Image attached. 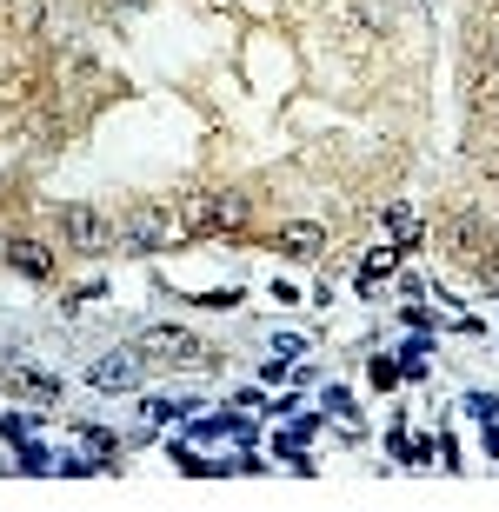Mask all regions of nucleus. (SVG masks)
<instances>
[{
  "label": "nucleus",
  "instance_id": "nucleus-1",
  "mask_svg": "<svg viewBox=\"0 0 499 512\" xmlns=\"http://www.w3.org/2000/svg\"><path fill=\"white\" fill-rule=\"evenodd\" d=\"M173 220H180V240L233 233L240 220H247V193H233V187H187V193H180V207H173Z\"/></svg>",
  "mask_w": 499,
  "mask_h": 512
},
{
  "label": "nucleus",
  "instance_id": "nucleus-2",
  "mask_svg": "<svg viewBox=\"0 0 499 512\" xmlns=\"http://www.w3.org/2000/svg\"><path fill=\"white\" fill-rule=\"evenodd\" d=\"M60 233H67V247H74V253H107V247H120V220H107V213L87 207V200L60 207Z\"/></svg>",
  "mask_w": 499,
  "mask_h": 512
},
{
  "label": "nucleus",
  "instance_id": "nucleus-3",
  "mask_svg": "<svg viewBox=\"0 0 499 512\" xmlns=\"http://www.w3.org/2000/svg\"><path fill=\"white\" fill-rule=\"evenodd\" d=\"M167 240H180V220L167 207H127V220H120V247L127 253H160Z\"/></svg>",
  "mask_w": 499,
  "mask_h": 512
},
{
  "label": "nucleus",
  "instance_id": "nucleus-4",
  "mask_svg": "<svg viewBox=\"0 0 499 512\" xmlns=\"http://www.w3.org/2000/svg\"><path fill=\"white\" fill-rule=\"evenodd\" d=\"M446 247L453 253H466V260L473 266H486V260H499V247H493V233H486V220L480 213H453V220H446V233H440Z\"/></svg>",
  "mask_w": 499,
  "mask_h": 512
},
{
  "label": "nucleus",
  "instance_id": "nucleus-5",
  "mask_svg": "<svg viewBox=\"0 0 499 512\" xmlns=\"http://www.w3.org/2000/svg\"><path fill=\"white\" fill-rule=\"evenodd\" d=\"M0 260L14 266L20 280H54V253L40 247V240H27V233H14V240L0 247Z\"/></svg>",
  "mask_w": 499,
  "mask_h": 512
},
{
  "label": "nucleus",
  "instance_id": "nucleus-6",
  "mask_svg": "<svg viewBox=\"0 0 499 512\" xmlns=\"http://www.w3.org/2000/svg\"><path fill=\"white\" fill-rule=\"evenodd\" d=\"M134 380H140V346H127V353H107V360L94 366V386H100V393H127Z\"/></svg>",
  "mask_w": 499,
  "mask_h": 512
},
{
  "label": "nucleus",
  "instance_id": "nucleus-7",
  "mask_svg": "<svg viewBox=\"0 0 499 512\" xmlns=\"http://www.w3.org/2000/svg\"><path fill=\"white\" fill-rule=\"evenodd\" d=\"M134 346H140V353H193V333H187V326H147Z\"/></svg>",
  "mask_w": 499,
  "mask_h": 512
},
{
  "label": "nucleus",
  "instance_id": "nucleus-8",
  "mask_svg": "<svg viewBox=\"0 0 499 512\" xmlns=\"http://www.w3.org/2000/svg\"><path fill=\"white\" fill-rule=\"evenodd\" d=\"M380 220H386V233H393V247H413V240H420V220H413V207H386L380 213Z\"/></svg>",
  "mask_w": 499,
  "mask_h": 512
},
{
  "label": "nucleus",
  "instance_id": "nucleus-9",
  "mask_svg": "<svg viewBox=\"0 0 499 512\" xmlns=\"http://www.w3.org/2000/svg\"><path fill=\"white\" fill-rule=\"evenodd\" d=\"M320 240H327V233L313 227V220H300V227H287V233H280V247H287V253H300V260H307V253H320Z\"/></svg>",
  "mask_w": 499,
  "mask_h": 512
},
{
  "label": "nucleus",
  "instance_id": "nucleus-10",
  "mask_svg": "<svg viewBox=\"0 0 499 512\" xmlns=\"http://www.w3.org/2000/svg\"><path fill=\"white\" fill-rule=\"evenodd\" d=\"M393 266H400V260H393V253H373V260H366V280H386Z\"/></svg>",
  "mask_w": 499,
  "mask_h": 512
},
{
  "label": "nucleus",
  "instance_id": "nucleus-11",
  "mask_svg": "<svg viewBox=\"0 0 499 512\" xmlns=\"http://www.w3.org/2000/svg\"><path fill=\"white\" fill-rule=\"evenodd\" d=\"M27 386H34L40 399H54V393H60V380H54V373H27Z\"/></svg>",
  "mask_w": 499,
  "mask_h": 512
}]
</instances>
